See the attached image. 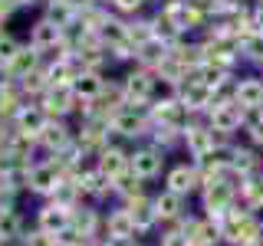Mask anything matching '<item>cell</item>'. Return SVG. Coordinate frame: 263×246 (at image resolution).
Listing matches in <instances>:
<instances>
[{"label":"cell","mask_w":263,"mask_h":246,"mask_svg":"<svg viewBox=\"0 0 263 246\" xmlns=\"http://www.w3.org/2000/svg\"><path fill=\"white\" fill-rule=\"evenodd\" d=\"M204 118H208V125L214 131H220V135L227 138H237L243 128V105L234 102V98H227V102H214L208 112H204Z\"/></svg>","instance_id":"cell-6"},{"label":"cell","mask_w":263,"mask_h":246,"mask_svg":"<svg viewBox=\"0 0 263 246\" xmlns=\"http://www.w3.org/2000/svg\"><path fill=\"white\" fill-rule=\"evenodd\" d=\"M105 236L128 240V243L138 240V227H135V217H132L128 207H122V203H112V207H105Z\"/></svg>","instance_id":"cell-14"},{"label":"cell","mask_w":263,"mask_h":246,"mask_svg":"<svg viewBox=\"0 0 263 246\" xmlns=\"http://www.w3.org/2000/svg\"><path fill=\"white\" fill-rule=\"evenodd\" d=\"M40 109L46 112V118H76V92L66 86H49L46 95L40 98Z\"/></svg>","instance_id":"cell-12"},{"label":"cell","mask_w":263,"mask_h":246,"mask_svg":"<svg viewBox=\"0 0 263 246\" xmlns=\"http://www.w3.org/2000/svg\"><path fill=\"white\" fill-rule=\"evenodd\" d=\"M60 171L53 168L46 158H40V161H33L30 164V171L23 174V194L33 197V200H49L56 191V184H60Z\"/></svg>","instance_id":"cell-4"},{"label":"cell","mask_w":263,"mask_h":246,"mask_svg":"<svg viewBox=\"0 0 263 246\" xmlns=\"http://www.w3.org/2000/svg\"><path fill=\"white\" fill-rule=\"evenodd\" d=\"M0 16H4L7 23H10L13 16H20V7H16V0H0Z\"/></svg>","instance_id":"cell-28"},{"label":"cell","mask_w":263,"mask_h":246,"mask_svg":"<svg viewBox=\"0 0 263 246\" xmlns=\"http://www.w3.org/2000/svg\"><path fill=\"white\" fill-rule=\"evenodd\" d=\"M201 184H204V177H201V171H197V164H194L191 158L171 161L168 171H164V177H161V187H168V191L187 197V200H191V197H197Z\"/></svg>","instance_id":"cell-3"},{"label":"cell","mask_w":263,"mask_h":246,"mask_svg":"<svg viewBox=\"0 0 263 246\" xmlns=\"http://www.w3.org/2000/svg\"><path fill=\"white\" fill-rule=\"evenodd\" d=\"M23 92H20V82H7V86H0V118L4 121H13V115L23 109Z\"/></svg>","instance_id":"cell-20"},{"label":"cell","mask_w":263,"mask_h":246,"mask_svg":"<svg viewBox=\"0 0 263 246\" xmlns=\"http://www.w3.org/2000/svg\"><path fill=\"white\" fill-rule=\"evenodd\" d=\"M99 4H112V0H99Z\"/></svg>","instance_id":"cell-36"},{"label":"cell","mask_w":263,"mask_h":246,"mask_svg":"<svg viewBox=\"0 0 263 246\" xmlns=\"http://www.w3.org/2000/svg\"><path fill=\"white\" fill-rule=\"evenodd\" d=\"M20 46H23V39L16 36L13 30H4V33H0V63L7 66L16 56V49H20Z\"/></svg>","instance_id":"cell-27"},{"label":"cell","mask_w":263,"mask_h":246,"mask_svg":"<svg viewBox=\"0 0 263 246\" xmlns=\"http://www.w3.org/2000/svg\"><path fill=\"white\" fill-rule=\"evenodd\" d=\"M27 43L33 49H40V53H49V49H56L63 43V27L53 23L46 13H36L27 27Z\"/></svg>","instance_id":"cell-8"},{"label":"cell","mask_w":263,"mask_h":246,"mask_svg":"<svg viewBox=\"0 0 263 246\" xmlns=\"http://www.w3.org/2000/svg\"><path fill=\"white\" fill-rule=\"evenodd\" d=\"M10 131H13V121H4V118H0V151L7 148V141H10Z\"/></svg>","instance_id":"cell-29"},{"label":"cell","mask_w":263,"mask_h":246,"mask_svg":"<svg viewBox=\"0 0 263 246\" xmlns=\"http://www.w3.org/2000/svg\"><path fill=\"white\" fill-rule=\"evenodd\" d=\"M260 174H263V151H260Z\"/></svg>","instance_id":"cell-34"},{"label":"cell","mask_w":263,"mask_h":246,"mask_svg":"<svg viewBox=\"0 0 263 246\" xmlns=\"http://www.w3.org/2000/svg\"><path fill=\"white\" fill-rule=\"evenodd\" d=\"M33 223L40 230H46V233H66L72 223V210L56 200H40L36 210H33Z\"/></svg>","instance_id":"cell-10"},{"label":"cell","mask_w":263,"mask_h":246,"mask_svg":"<svg viewBox=\"0 0 263 246\" xmlns=\"http://www.w3.org/2000/svg\"><path fill=\"white\" fill-rule=\"evenodd\" d=\"M99 43H102L105 49H112V46H119V43H125L128 39V20L125 16H119V13H112L109 20L102 23V27H99Z\"/></svg>","instance_id":"cell-18"},{"label":"cell","mask_w":263,"mask_h":246,"mask_svg":"<svg viewBox=\"0 0 263 246\" xmlns=\"http://www.w3.org/2000/svg\"><path fill=\"white\" fill-rule=\"evenodd\" d=\"M122 89H125V102L128 105H152L155 102V89H158V72L142 69V66H128L119 72Z\"/></svg>","instance_id":"cell-2"},{"label":"cell","mask_w":263,"mask_h":246,"mask_svg":"<svg viewBox=\"0 0 263 246\" xmlns=\"http://www.w3.org/2000/svg\"><path fill=\"white\" fill-rule=\"evenodd\" d=\"M152 16H155V39H158V43L175 46V43H181V39H184V30H181L178 23L164 20V16H158L155 10H152Z\"/></svg>","instance_id":"cell-22"},{"label":"cell","mask_w":263,"mask_h":246,"mask_svg":"<svg viewBox=\"0 0 263 246\" xmlns=\"http://www.w3.org/2000/svg\"><path fill=\"white\" fill-rule=\"evenodd\" d=\"M0 246H10V240H7V236H4V233H0Z\"/></svg>","instance_id":"cell-31"},{"label":"cell","mask_w":263,"mask_h":246,"mask_svg":"<svg viewBox=\"0 0 263 246\" xmlns=\"http://www.w3.org/2000/svg\"><path fill=\"white\" fill-rule=\"evenodd\" d=\"M164 59H168V46L158 43V39H148V43L138 46V53H135V66H142V69H152V72H158Z\"/></svg>","instance_id":"cell-19"},{"label":"cell","mask_w":263,"mask_h":246,"mask_svg":"<svg viewBox=\"0 0 263 246\" xmlns=\"http://www.w3.org/2000/svg\"><path fill=\"white\" fill-rule=\"evenodd\" d=\"M128 164L142 180L155 184V180L164 177V171H168V164H171V154L164 151V148H158L155 141H138V145H132V161Z\"/></svg>","instance_id":"cell-1"},{"label":"cell","mask_w":263,"mask_h":246,"mask_svg":"<svg viewBox=\"0 0 263 246\" xmlns=\"http://www.w3.org/2000/svg\"><path fill=\"white\" fill-rule=\"evenodd\" d=\"M132 246H148V243H145V240H135V243H132Z\"/></svg>","instance_id":"cell-33"},{"label":"cell","mask_w":263,"mask_h":246,"mask_svg":"<svg viewBox=\"0 0 263 246\" xmlns=\"http://www.w3.org/2000/svg\"><path fill=\"white\" fill-rule=\"evenodd\" d=\"M66 246H92V243H66Z\"/></svg>","instance_id":"cell-32"},{"label":"cell","mask_w":263,"mask_h":246,"mask_svg":"<svg viewBox=\"0 0 263 246\" xmlns=\"http://www.w3.org/2000/svg\"><path fill=\"white\" fill-rule=\"evenodd\" d=\"M23 246H63V236L60 233H46L33 223L27 233H23Z\"/></svg>","instance_id":"cell-25"},{"label":"cell","mask_w":263,"mask_h":246,"mask_svg":"<svg viewBox=\"0 0 263 246\" xmlns=\"http://www.w3.org/2000/svg\"><path fill=\"white\" fill-rule=\"evenodd\" d=\"M109 16H112V7H109V4H99V0H96V4L86 7V10H79V23H82V27H89L92 33H99V27H102Z\"/></svg>","instance_id":"cell-23"},{"label":"cell","mask_w":263,"mask_h":246,"mask_svg":"<svg viewBox=\"0 0 263 246\" xmlns=\"http://www.w3.org/2000/svg\"><path fill=\"white\" fill-rule=\"evenodd\" d=\"M105 76L109 72H82V76H76V82H72L76 98H99L105 89Z\"/></svg>","instance_id":"cell-21"},{"label":"cell","mask_w":263,"mask_h":246,"mask_svg":"<svg viewBox=\"0 0 263 246\" xmlns=\"http://www.w3.org/2000/svg\"><path fill=\"white\" fill-rule=\"evenodd\" d=\"M187 197H181V194H175V191H168V187H158V191L152 194V207H155V213H158V223L161 227H168V223H178L181 217H184L187 210Z\"/></svg>","instance_id":"cell-11"},{"label":"cell","mask_w":263,"mask_h":246,"mask_svg":"<svg viewBox=\"0 0 263 246\" xmlns=\"http://www.w3.org/2000/svg\"><path fill=\"white\" fill-rule=\"evenodd\" d=\"M46 112L40 109V102H23V109L13 115V128L20 131H30V135H40V128L46 125Z\"/></svg>","instance_id":"cell-17"},{"label":"cell","mask_w":263,"mask_h":246,"mask_svg":"<svg viewBox=\"0 0 263 246\" xmlns=\"http://www.w3.org/2000/svg\"><path fill=\"white\" fill-rule=\"evenodd\" d=\"M148 4H152V7H155V4H161V0H148Z\"/></svg>","instance_id":"cell-35"},{"label":"cell","mask_w":263,"mask_h":246,"mask_svg":"<svg viewBox=\"0 0 263 246\" xmlns=\"http://www.w3.org/2000/svg\"><path fill=\"white\" fill-rule=\"evenodd\" d=\"M260 171V151L253 145H247L243 138H234V148H230V174L234 177H247Z\"/></svg>","instance_id":"cell-15"},{"label":"cell","mask_w":263,"mask_h":246,"mask_svg":"<svg viewBox=\"0 0 263 246\" xmlns=\"http://www.w3.org/2000/svg\"><path fill=\"white\" fill-rule=\"evenodd\" d=\"M253 4H260V7H263V0H253Z\"/></svg>","instance_id":"cell-37"},{"label":"cell","mask_w":263,"mask_h":246,"mask_svg":"<svg viewBox=\"0 0 263 246\" xmlns=\"http://www.w3.org/2000/svg\"><path fill=\"white\" fill-rule=\"evenodd\" d=\"M178 102L187 105L194 115H204V112L214 105V92H211V86H208L201 76H197V72H191L187 79L178 82Z\"/></svg>","instance_id":"cell-7"},{"label":"cell","mask_w":263,"mask_h":246,"mask_svg":"<svg viewBox=\"0 0 263 246\" xmlns=\"http://www.w3.org/2000/svg\"><path fill=\"white\" fill-rule=\"evenodd\" d=\"M72 138H76V125L69 118H49L40 128L36 141H40V151L43 154H53V151H63L66 145H72Z\"/></svg>","instance_id":"cell-9"},{"label":"cell","mask_w":263,"mask_h":246,"mask_svg":"<svg viewBox=\"0 0 263 246\" xmlns=\"http://www.w3.org/2000/svg\"><path fill=\"white\" fill-rule=\"evenodd\" d=\"M46 89H49V79H46L43 69L33 72V76H27V79H20V92H23L27 102H40V98L46 95Z\"/></svg>","instance_id":"cell-24"},{"label":"cell","mask_w":263,"mask_h":246,"mask_svg":"<svg viewBox=\"0 0 263 246\" xmlns=\"http://www.w3.org/2000/svg\"><path fill=\"white\" fill-rule=\"evenodd\" d=\"M43 69V53L40 49H33L27 39H23V46L16 49V56L10 63H7V72H10V79H27V76H33V72H40Z\"/></svg>","instance_id":"cell-16"},{"label":"cell","mask_w":263,"mask_h":246,"mask_svg":"<svg viewBox=\"0 0 263 246\" xmlns=\"http://www.w3.org/2000/svg\"><path fill=\"white\" fill-rule=\"evenodd\" d=\"M234 102H240L243 109H263V72H257V69L237 72Z\"/></svg>","instance_id":"cell-13"},{"label":"cell","mask_w":263,"mask_h":246,"mask_svg":"<svg viewBox=\"0 0 263 246\" xmlns=\"http://www.w3.org/2000/svg\"><path fill=\"white\" fill-rule=\"evenodd\" d=\"M7 27H10V23H7V20H4V16H0V33H4Z\"/></svg>","instance_id":"cell-30"},{"label":"cell","mask_w":263,"mask_h":246,"mask_svg":"<svg viewBox=\"0 0 263 246\" xmlns=\"http://www.w3.org/2000/svg\"><path fill=\"white\" fill-rule=\"evenodd\" d=\"M112 13H119V16H125V20H132V16H142L152 10V4L148 0H112Z\"/></svg>","instance_id":"cell-26"},{"label":"cell","mask_w":263,"mask_h":246,"mask_svg":"<svg viewBox=\"0 0 263 246\" xmlns=\"http://www.w3.org/2000/svg\"><path fill=\"white\" fill-rule=\"evenodd\" d=\"M132 145L128 141H122V138L119 135H115V131H112V138H109V145H105L102 148V151H99L96 154V168L99 171H102V174L105 177H119V174H125V171H132Z\"/></svg>","instance_id":"cell-5"}]
</instances>
